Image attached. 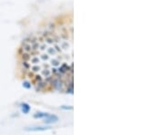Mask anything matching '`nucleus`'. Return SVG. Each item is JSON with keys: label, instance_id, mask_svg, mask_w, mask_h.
Returning <instances> with one entry per match:
<instances>
[{"label": "nucleus", "instance_id": "nucleus-1", "mask_svg": "<svg viewBox=\"0 0 164 135\" xmlns=\"http://www.w3.org/2000/svg\"><path fill=\"white\" fill-rule=\"evenodd\" d=\"M72 24L61 21L26 38L19 49L23 70L36 84L72 83Z\"/></svg>", "mask_w": 164, "mask_h": 135}, {"label": "nucleus", "instance_id": "nucleus-2", "mask_svg": "<svg viewBox=\"0 0 164 135\" xmlns=\"http://www.w3.org/2000/svg\"><path fill=\"white\" fill-rule=\"evenodd\" d=\"M44 121L45 123L47 124H50V123H56L58 121V117L57 115H55V114H47V115L44 118Z\"/></svg>", "mask_w": 164, "mask_h": 135}, {"label": "nucleus", "instance_id": "nucleus-3", "mask_svg": "<svg viewBox=\"0 0 164 135\" xmlns=\"http://www.w3.org/2000/svg\"><path fill=\"white\" fill-rule=\"evenodd\" d=\"M49 128L47 127H32L29 129H26V131H29V132H44L49 130Z\"/></svg>", "mask_w": 164, "mask_h": 135}, {"label": "nucleus", "instance_id": "nucleus-4", "mask_svg": "<svg viewBox=\"0 0 164 135\" xmlns=\"http://www.w3.org/2000/svg\"><path fill=\"white\" fill-rule=\"evenodd\" d=\"M30 110H31V107L28 103H21V111L23 113H25V114L28 113L30 112Z\"/></svg>", "mask_w": 164, "mask_h": 135}, {"label": "nucleus", "instance_id": "nucleus-5", "mask_svg": "<svg viewBox=\"0 0 164 135\" xmlns=\"http://www.w3.org/2000/svg\"><path fill=\"white\" fill-rule=\"evenodd\" d=\"M47 114H49L47 112H37V113L34 114L33 117L36 118V119H44Z\"/></svg>", "mask_w": 164, "mask_h": 135}]
</instances>
